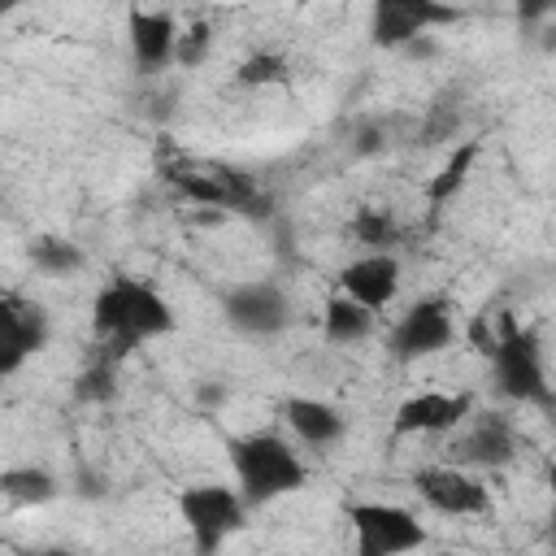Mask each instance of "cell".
I'll return each instance as SVG.
<instances>
[{
	"label": "cell",
	"mask_w": 556,
	"mask_h": 556,
	"mask_svg": "<svg viewBox=\"0 0 556 556\" xmlns=\"http://www.w3.org/2000/svg\"><path fill=\"white\" fill-rule=\"evenodd\" d=\"M169 330H174V308L152 282L117 274L91 300V334L100 343H109L113 352H130Z\"/></svg>",
	"instance_id": "1"
},
{
	"label": "cell",
	"mask_w": 556,
	"mask_h": 556,
	"mask_svg": "<svg viewBox=\"0 0 556 556\" xmlns=\"http://www.w3.org/2000/svg\"><path fill=\"white\" fill-rule=\"evenodd\" d=\"M226 452H230V469H235V486L243 491V500L252 508L261 504H274L291 491L304 486L308 469L300 460V452L274 434V430H256V434H235L226 439Z\"/></svg>",
	"instance_id": "2"
},
{
	"label": "cell",
	"mask_w": 556,
	"mask_h": 556,
	"mask_svg": "<svg viewBox=\"0 0 556 556\" xmlns=\"http://www.w3.org/2000/svg\"><path fill=\"white\" fill-rule=\"evenodd\" d=\"M486 361H491V374H495L500 395H508L517 404H539V408H552L556 404L552 382H547V369H543V348H539V334L534 330H526L513 317H504V330L495 334Z\"/></svg>",
	"instance_id": "3"
},
{
	"label": "cell",
	"mask_w": 556,
	"mask_h": 556,
	"mask_svg": "<svg viewBox=\"0 0 556 556\" xmlns=\"http://www.w3.org/2000/svg\"><path fill=\"white\" fill-rule=\"evenodd\" d=\"M174 504H178V517L191 530V543L200 552H213L230 534H239L243 521H248V508H252L243 500V491L226 486V482H191V486L178 491Z\"/></svg>",
	"instance_id": "4"
},
{
	"label": "cell",
	"mask_w": 556,
	"mask_h": 556,
	"mask_svg": "<svg viewBox=\"0 0 556 556\" xmlns=\"http://www.w3.org/2000/svg\"><path fill=\"white\" fill-rule=\"evenodd\" d=\"M352 539H356V556H400V552H417L426 547V526L417 521L413 508L404 504H387V500H356L343 508Z\"/></svg>",
	"instance_id": "5"
},
{
	"label": "cell",
	"mask_w": 556,
	"mask_h": 556,
	"mask_svg": "<svg viewBox=\"0 0 556 556\" xmlns=\"http://www.w3.org/2000/svg\"><path fill=\"white\" fill-rule=\"evenodd\" d=\"M452 0H369V39L378 48H408L439 26H456Z\"/></svg>",
	"instance_id": "6"
},
{
	"label": "cell",
	"mask_w": 556,
	"mask_h": 556,
	"mask_svg": "<svg viewBox=\"0 0 556 556\" xmlns=\"http://www.w3.org/2000/svg\"><path fill=\"white\" fill-rule=\"evenodd\" d=\"M456 339V317L447 308V300H417L400 313V321L391 326L387 334V352L395 361H426V356H439L447 352Z\"/></svg>",
	"instance_id": "7"
},
{
	"label": "cell",
	"mask_w": 556,
	"mask_h": 556,
	"mask_svg": "<svg viewBox=\"0 0 556 556\" xmlns=\"http://www.w3.org/2000/svg\"><path fill=\"white\" fill-rule=\"evenodd\" d=\"M48 313L43 304L17 295V291H4L0 295V378H13L30 356H39L48 348Z\"/></svg>",
	"instance_id": "8"
},
{
	"label": "cell",
	"mask_w": 556,
	"mask_h": 556,
	"mask_svg": "<svg viewBox=\"0 0 556 556\" xmlns=\"http://www.w3.org/2000/svg\"><path fill=\"white\" fill-rule=\"evenodd\" d=\"M413 486L443 517H486L491 513V491L460 465H421L413 473Z\"/></svg>",
	"instance_id": "9"
},
{
	"label": "cell",
	"mask_w": 556,
	"mask_h": 556,
	"mask_svg": "<svg viewBox=\"0 0 556 556\" xmlns=\"http://www.w3.org/2000/svg\"><path fill=\"white\" fill-rule=\"evenodd\" d=\"M222 313L243 334H278L291 321V300L278 282H239L222 295Z\"/></svg>",
	"instance_id": "10"
},
{
	"label": "cell",
	"mask_w": 556,
	"mask_h": 556,
	"mask_svg": "<svg viewBox=\"0 0 556 556\" xmlns=\"http://www.w3.org/2000/svg\"><path fill=\"white\" fill-rule=\"evenodd\" d=\"M469 413H473V395H465V391H417V395H408L395 408L391 434L395 439H408V434H447Z\"/></svg>",
	"instance_id": "11"
},
{
	"label": "cell",
	"mask_w": 556,
	"mask_h": 556,
	"mask_svg": "<svg viewBox=\"0 0 556 556\" xmlns=\"http://www.w3.org/2000/svg\"><path fill=\"white\" fill-rule=\"evenodd\" d=\"M178 39H182V30L165 9H130L126 13V43L143 74H156L169 61H178Z\"/></svg>",
	"instance_id": "12"
},
{
	"label": "cell",
	"mask_w": 556,
	"mask_h": 556,
	"mask_svg": "<svg viewBox=\"0 0 556 556\" xmlns=\"http://www.w3.org/2000/svg\"><path fill=\"white\" fill-rule=\"evenodd\" d=\"M339 291H348L352 300H361L365 308H387L400 295V261L391 248L382 252H365L356 261H348L339 269Z\"/></svg>",
	"instance_id": "13"
},
{
	"label": "cell",
	"mask_w": 556,
	"mask_h": 556,
	"mask_svg": "<svg viewBox=\"0 0 556 556\" xmlns=\"http://www.w3.org/2000/svg\"><path fill=\"white\" fill-rule=\"evenodd\" d=\"M169 182L195 200V204H208V208H243L252 200V182L226 165H195V169H174Z\"/></svg>",
	"instance_id": "14"
},
{
	"label": "cell",
	"mask_w": 556,
	"mask_h": 556,
	"mask_svg": "<svg viewBox=\"0 0 556 556\" xmlns=\"http://www.w3.org/2000/svg\"><path fill=\"white\" fill-rule=\"evenodd\" d=\"M282 417H287V426L295 430V439L300 443H308V447H334L343 434H348V417H343V408H334L330 400H317V395H291L287 404H282Z\"/></svg>",
	"instance_id": "15"
},
{
	"label": "cell",
	"mask_w": 556,
	"mask_h": 556,
	"mask_svg": "<svg viewBox=\"0 0 556 556\" xmlns=\"http://www.w3.org/2000/svg\"><path fill=\"white\" fill-rule=\"evenodd\" d=\"M517 456V430L504 413H482L473 430L460 439V460L473 469H500Z\"/></svg>",
	"instance_id": "16"
},
{
	"label": "cell",
	"mask_w": 556,
	"mask_h": 556,
	"mask_svg": "<svg viewBox=\"0 0 556 556\" xmlns=\"http://www.w3.org/2000/svg\"><path fill=\"white\" fill-rule=\"evenodd\" d=\"M321 330H326V343H334V348H352V343H361V339L374 334V308H365L361 300H352L348 291H339V295L326 300Z\"/></svg>",
	"instance_id": "17"
},
{
	"label": "cell",
	"mask_w": 556,
	"mask_h": 556,
	"mask_svg": "<svg viewBox=\"0 0 556 556\" xmlns=\"http://www.w3.org/2000/svg\"><path fill=\"white\" fill-rule=\"evenodd\" d=\"M0 495L9 504H48L56 500V478L39 465H9L0 473Z\"/></svg>",
	"instance_id": "18"
},
{
	"label": "cell",
	"mask_w": 556,
	"mask_h": 556,
	"mask_svg": "<svg viewBox=\"0 0 556 556\" xmlns=\"http://www.w3.org/2000/svg\"><path fill=\"white\" fill-rule=\"evenodd\" d=\"M348 235H352V239H356L365 252H382V248H391V243L400 239V222L391 217V208L365 204V208H356V213H352Z\"/></svg>",
	"instance_id": "19"
},
{
	"label": "cell",
	"mask_w": 556,
	"mask_h": 556,
	"mask_svg": "<svg viewBox=\"0 0 556 556\" xmlns=\"http://www.w3.org/2000/svg\"><path fill=\"white\" fill-rule=\"evenodd\" d=\"M30 261H35V269H43V274H70V269H83V248L78 243H70V239H35V248H30Z\"/></svg>",
	"instance_id": "20"
},
{
	"label": "cell",
	"mask_w": 556,
	"mask_h": 556,
	"mask_svg": "<svg viewBox=\"0 0 556 556\" xmlns=\"http://www.w3.org/2000/svg\"><path fill=\"white\" fill-rule=\"evenodd\" d=\"M235 78L243 87H274V83H287V61L278 52H248L235 70Z\"/></svg>",
	"instance_id": "21"
},
{
	"label": "cell",
	"mask_w": 556,
	"mask_h": 556,
	"mask_svg": "<svg viewBox=\"0 0 556 556\" xmlns=\"http://www.w3.org/2000/svg\"><path fill=\"white\" fill-rule=\"evenodd\" d=\"M473 156H478V143H460V148H456V156H452V161L439 169V178L430 182V204H443V200L465 182V169L473 165Z\"/></svg>",
	"instance_id": "22"
},
{
	"label": "cell",
	"mask_w": 556,
	"mask_h": 556,
	"mask_svg": "<svg viewBox=\"0 0 556 556\" xmlns=\"http://www.w3.org/2000/svg\"><path fill=\"white\" fill-rule=\"evenodd\" d=\"M208 48H213V30L200 22V26H191L182 39H178V65H200L204 56H208Z\"/></svg>",
	"instance_id": "23"
},
{
	"label": "cell",
	"mask_w": 556,
	"mask_h": 556,
	"mask_svg": "<svg viewBox=\"0 0 556 556\" xmlns=\"http://www.w3.org/2000/svg\"><path fill=\"white\" fill-rule=\"evenodd\" d=\"M74 395H78V400H109V395H113V374H109V365L87 369V374L78 378Z\"/></svg>",
	"instance_id": "24"
},
{
	"label": "cell",
	"mask_w": 556,
	"mask_h": 556,
	"mask_svg": "<svg viewBox=\"0 0 556 556\" xmlns=\"http://www.w3.org/2000/svg\"><path fill=\"white\" fill-rule=\"evenodd\" d=\"M513 13L521 26H543L547 17H556V0H513Z\"/></svg>",
	"instance_id": "25"
},
{
	"label": "cell",
	"mask_w": 556,
	"mask_h": 556,
	"mask_svg": "<svg viewBox=\"0 0 556 556\" xmlns=\"http://www.w3.org/2000/svg\"><path fill=\"white\" fill-rule=\"evenodd\" d=\"M547 486H552V534H556V465H552V473H547Z\"/></svg>",
	"instance_id": "26"
},
{
	"label": "cell",
	"mask_w": 556,
	"mask_h": 556,
	"mask_svg": "<svg viewBox=\"0 0 556 556\" xmlns=\"http://www.w3.org/2000/svg\"><path fill=\"white\" fill-rule=\"evenodd\" d=\"M17 4H22V0H0V9H4V13H13Z\"/></svg>",
	"instance_id": "27"
}]
</instances>
